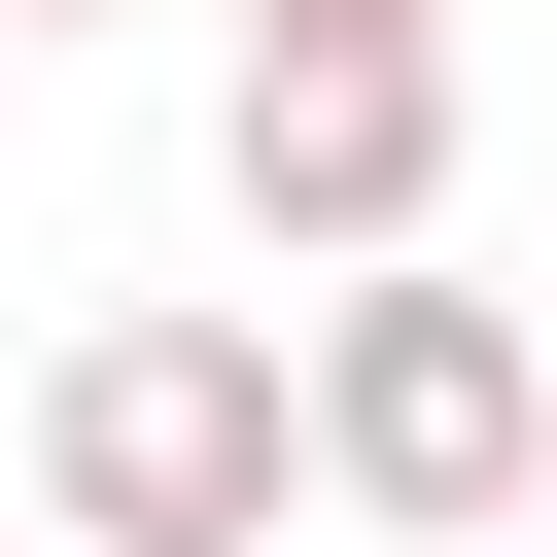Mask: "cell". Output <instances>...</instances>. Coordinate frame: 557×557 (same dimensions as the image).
Segmentation results:
<instances>
[{
	"instance_id": "277c9868",
	"label": "cell",
	"mask_w": 557,
	"mask_h": 557,
	"mask_svg": "<svg viewBox=\"0 0 557 557\" xmlns=\"http://www.w3.org/2000/svg\"><path fill=\"white\" fill-rule=\"evenodd\" d=\"M244 35H453V0H244Z\"/></svg>"
},
{
	"instance_id": "3957f363",
	"label": "cell",
	"mask_w": 557,
	"mask_h": 557,
	"mask_svg": "<svg viewBox=\"0 0 557 557\" xmlns=\"http://www.w3.org/2000/svg\"><path fill=\"white\" fill-rule=\"evenodd\" d=\"M209 209H244L278 278H418V244H453V35H244Z\"/></svg>"
},
{
	"instance_id": "7a4b0ae2",
	"label": "cell",
	"mask_w": 557,
	"mask_h": 557,
	"mask_svg": "<svg viewBox=\"0 0 557 557\" xmlns=\"http://www.w3.org/2000/svg\"><path fill=\"white\" fill-rule=\"evenodd\" d=\"M557 487V348H522V278H313V522H383V557H487Z\"/></svg>"
},
{
	"instance_id": "6da1fadb",
	"label": "cell",
	"mask_w": 557,
	"mask_h": 557,
	"mask_svg": "<svg viewBox=\"0 0 557 557\" xmlns=\"http://www.w3.org/2000/svg\"><path fill=\"white\" fill-rule=\"evenodd\" d=\"M35 522L70 557H278L313 522V348L278 313H70L35 348Z\"/></svg>"
},
{
	"instance_id": "8992f818",
	"label": "cell",
	"mask_w": 557,
	"mask_h": 557,
	"mask_svg": "<svg viewBox=\"0 0 557 557\" xmlns=\"http://www.w3.org/2000/svg\"><path fill=\"white\" fill-rule=\"evenodd\" d=\"M0 70H35V35H0Z\"/></svg>"
},
{
	"instance_id": "5b68a950",
	"label": "cell",
	"mask_w": 557,
	"mask_h": 557,
	"mask_svg": "<svg viewBox=\"0 0 557 557\" xmlns=\"http://www.w3.org/2000/svg\"><path fill=\"white\" fill-rule=\"evenodd\" d=\"M0 35H104V0H0Z\"/></svg>"
}]
</instances>
